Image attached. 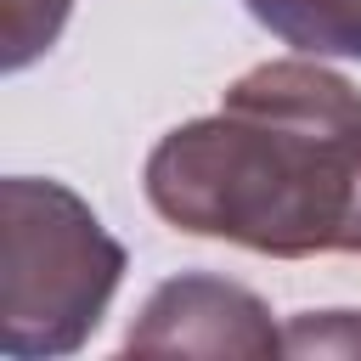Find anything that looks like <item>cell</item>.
I'll use <instances>...</instances> for the list:
<instances>
[{
  "instance_id": "6",
  "label": "cell",
  "mask_w": 361,
  "mask_h": 361,
  "mask_svg": "<svg viewBox=\"0 0 361 361\" xmlns=\"http://www.w3.org/2000/svg\"><path fill=\"white\" fill-rule=\"evenodd\" d=\"M282 344L288 355H361V310H299Z\"/></svg>"
},
{
  "instance_id": "3",
  "label": "cell",
  "mask_w": 361,
  "mask_h": 361,
  "mask_svg": "<svg viewBox=\"0 0 361 361\" xmlns=\"http://www.w3.org/2000/svg\"><path fill=\"white\" fill-rule=\"evenodd\" d=\"M124 355H288L271 305L214 271H180L147 293L135 322L124 327Z\"/></svg>"
},
{
  "instance_id": "5",
  "label": "cell",
  "mask_w": 361,
  "mask_h": 361,
  "mask_svg": "<svg viewBox=\"0 0 361 361\" xmlns=\"http://www.w3.org/2000/svg\"><path fill=\"white\" fill-rule=\"evenodd\" d=\"M73 0H0V68L23 73L28 62H39L62 28H68Z\"/></svg>"
},
{
  "instance_id": "4",
  "label": "cell",
  "mask_w": 361,
  "mask_h": 361,
  "mask_svg": "<svg viewBox=\"0 0 361 361\" xmlns=\"http://www.w3.org/2000/svg\"><path fill=\"white\" fill-rule=\"evenodd\" d=\"M248 11L299 56L361 62V0H248Z\"/></svg>"
},
{
  "instance_id": "2",
  "label": "cell",
  "mask_w": 361,
  "mask_h": 361,
  "mask_svg": "<svg viewBox=\"0 0 361 361\" xmlns=\"http://www.w3.org/2000/svg\"><path fill=\"white\" fill-rule=\"evenodd\" d=\"M124 243L62 180H0V350L11 361H56L90 344L118 282Z\"/></svg>"
},
{
  "instance_id": "1",
  "label": "cell",
  "mask_w": 361,
  "mask_h": 361,
  "mask_svg": "<svg viewBox=\"0 0 361 361\" xmlns=\"http://www.w3.org/2000/svg\"><path fill=\"white\" fill-rule=\"evenodd\" d=\"M141 192L175 231L265 259L361 254V90L322 56L259 62L158 135Z\"/></svg>"
}]
</instances>
